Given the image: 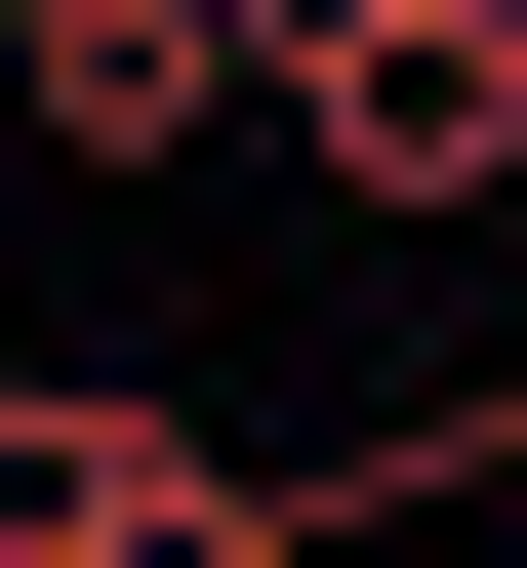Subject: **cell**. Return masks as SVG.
<instances>
[{
  "label": "cell",
  "mask_w": 527,
  "mask_h": 568,
  "mask_svg": "<svg viewBox=\"0 0 527 568\" xmlns=\"http://www.w3.org/2000/svg\"><path fill=\"white\" fill-rule=\"evenodd\" d=\"M284 203L487 244V203H527V0H284Z\"/></svg>",
  "instance_id": "cell-1"
},
{
  "label": "cell",
  "mask_w": 527,
  "mask_h": 568,
  "mask_svg": "<svg viewBox=\"0 0 527 568\" xmlns=\"http://www.w3.org/2000/svg\"><path fill=\"white\" fill-rule=\"evenodd\" d=\"M0 568H325V447H203L163 366H0Z\"/></svg>",
  "instance_id": "cell-2"
}]
</instances>
